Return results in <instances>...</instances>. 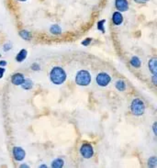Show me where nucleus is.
<instances>
[{
    "instance_id": "obj_1",
    "label": "nucleus",
    "mask_w": 157,
    "mask_h": 168,
    "mask_svg": "<svg viewBox=\"0 0 157 168\" xmlns=\"http://www.w3.org/2000/svg\"><path fill=\"white\" fill-rule=\"evenodd\" d=\"M51 81L55 85H62L66 80V73L65 71L59 66L53 67L50 73Z\"/></svg>"
},
{
    "instance_id": "obj_2",
    "label": "nucleus",
    "mask_w": 157,
    "mask_h": 168,
    "mask_svg": "<svg viewBox=\"0 0 157 168\" xmlns=\"http://www.w3.org/2000/svg\"><path fill=\"white\" fill-rule=\"evenodd\" d=\"M75 83L78 86H87L91 83V75L90 73L87 70H81L76 73Z\"/></svg>"
},
{
    "instance_id": "obj_3",
    "label": "nucleus",
    "mask_w": 157,
    "mask_h": 168,
    "mask_svg": "<svg viewBox=\"0 0 157 168\" xmlns=\"http://www.w3.org/2000/svg\"><path fill=\"white\" fill-rule=\"evenodd\" d=\"M131 110H132V114H134L136 116L142 115L145 110V105H144L143 101L141 100L140 98L133 99L132 102V105H131Z\"/></svg>"
},
{
    "instance_id": "obj_4",
    "label": "nucleus",
    "mask_w": 157,
    "mask_h": 168,
    "mask_svg": "<svg viewBox=\"0 0 157 168\" xmlns=\"http://www.w3.org/2000/svg\"><path fill=\"white\" fill-rule=\"evenodd\" d=\"M111 78L110 76L106 73H100L96 75V84L100 86H106L110 84Z\"/></svg>"
},
{
    "instance_id": "obj_5",
    "label": "nucleus",
    "mask_w": 157,
    "mask_h": 168,
    "mask_svg": "<svg viewBox=\"0 0 157 168\" xmlns=\"http://www.w3.org/2000/svg\"><path fill=\"white\" fill-rule=\"evenodd\" d=\"M80 153L82 156L86 159H89L94 154V149L89 144H84L80 148Z\"/></svg>"
},
{
    "instance_id": "obj_6",
    "label": "nucleus",
    "mask_w": 157,
    "mask_h": 168,
    "mask_svg": "<svg viewBox=\"0 0 157 168\" xmlns=\"http://www.w3.org/2000/svg\"><path fill=\"white\" fill-rule=\"evenodd\" d=\"M13 155L17 161H22L26 156V153L21 147H14L13 148Z\"/></svg>"
},
{
    "instance_id": "obj_7",
    "label": "nucleus",
    "mask_w": 157,
    "mask_h": 168,
    "mask_svg": "<svg viewBox=\"0 0 157 168\" xmlns=\"http://www.w3.org/2000/svg\"><path fill=\"white\" fill-rule=\"evenodd\" d=\"M116 7L119 11L124 12L129 9V3L127 0H115Z\"/></svg>"
},
{
    "instance_id": "obj_8",
    "label": "nucleus",
    "mask_w": 157,
    "mask_h": 168,
    "mask_svg": "<svg viewBox=\"0 0 157 168\" xmlns=\"http://www.w3.org/2000/svg\"><path fill=\"white\" fill-rule=\"evenodd\" d=\"M24 79H25V78H24L22 73H18L13 74V76H12V78H11V82H12V84L15 85V86H21L22 83L24 82Z\"/></svg>"
},
{
    "instance_id": "obj_9",
    "label": "nucleus",
    "mask_w": 157,
    "mask_h": 168,
    "mask_svg": "<svg viewBox=\"0 0 157 168\" xmlns=\"http://www.w3.org/2000/svg\"><path fill=\"white\" fill-rule=\"evenodd\" d=\"M112 20L113 23L115 25H120L122 22H123V17L121 15L120 12L117 11L115 13H113L112 16Z\"/></svg>"
},
{
    "instance_id": "obj_10",
    "label": "nucleus",
    "mask_w": 157,
    "mask_h": 168,
    "mask_svg": "<svg viewBox=\"0 0 157 168\" xmlns=\"http://www.w3.org/2000/svg\"><path fill=\"white\" fill-rule=\"evenodd\" d=\"M156 61L157 59L155 57L150 59L149 63H148V65H149V69L150 71L153 73V74H156L157 72V65H156Z\"/></svg>"
},
{
    "instance_id": "obj_11",
    "label": "nucleus",
    "mask_w": 157,
    "mask_h": 168,
    "mask_svg": "<svg viewBox=\"0 0 157 168\" xmlns=\"http://www.w3.org/2000/svg\"><path fill=\"white\" fill-rule=\"evenodd\" d=\"M27 54H28L27 51L23 49V50H21V51L18 53V55L16 56V61L19 62V63H21V62H23V61L26 59Z\"/></svg>"
},
{
    "instance_id": "obj_12",
    "label": "nucleus",
    "mask_w": 157,
    "mask_h": 168,
    "mask_svg": "<svg viewBox=\"0 0 157 168\" xmlns=\"http://www.w3.org/2000/svg\"><path fill=\"white\" fill-rule=\"evenodd\" d=\"M33 86V83L30 79H24V82L22 83L21 86L25 90H29Z\"/></svg>"
},
{
    "instance_id": "obj_13",
    "label": "nucleus",
    "mask_w": 157,
    "mask_h": 168,
    "mask_svg": "<svg viewBox=\"0 0 157 168\" xmlns=\"http://www.w3.org/2000/svg\"><path fill=\"white\" fill-rule=\"evenodd\" d=\"M131 64H132L133 67H135V68H140L141 63V60H140L137 56H133V57L131 59Z\"/></svg>"
},
{
    "instance_id": "obj_14",
    "label": "nucleus",
    "mask_w": 157,
    "mask_h": 168,
    "mask_svg": "<svg viewBox=\"0 0 157 168\" xmlns=\"http://www.w3.org/2000/svg\"><path fill=\"white\" fill-rule=\"evenodd\" d=\"M116 88L119 91H124L126 89V85L123 80H118L116 82Z\"/></svg>"
},
{
    "instance_id": "obj_15",
    "label": "nucleus",
    "mask_w": 157,
    "mask_h": 168,
    "mask_svg": "<svg viewBox=\"0 0 157 168\" xmlns=\"http://www.w3.org/2000/svg\"><path fill=\"white\" fill-rule=\"evenodd\" d=\"M50 31L52 33V34H60L61 32H62V29H61V27L59 26V25L55 24V25H52V27H51V29H50Z\"/></svg>"
},
{
    "instance_id": "obj_16",
    "label": "nucleus",
    "mask_w": 157,
    "mask_h": 168,
    "mask_svg": "<svg viewBox=\"0 0 157 168\" xmlns=\"http://www.w3.org/2000/svg\"><path fill=\"white\" fill-rule=\"evenodd\" d=\"M52 166L54 168H61L64 166V160L62 159H55L52 163Z\"/></svg>"
},
{
    "instance_id": "obj_17",
    "label": "nucleus",
    "mask_w": 157,
    "mask_h": 168,
    "mask_svg": "<svg viewBox=\"0 0 157 168\" xmlns=\"http://www.w3.org/2000/svg\"><path fill=\"white\" fill-rule=\"evenodd\" d=\"M148 166H151V167H155L157 166V159L155 156H153L149 159L148 161Z\"/></svg>"
},
{
    "instance_id": "obj_18",
    "label": "nucleus",
    "mask_w": 157,
    "mask_h": 168,
    "mask_svg": "<svg viewBox=\"0 0 157 168\" xmlns=\"http://www.w3.org/2000/svg\"><path fill=\"white\" fill-rule=\"evenodd\" d=\"M20 35L24 40H29V38H30V33L27 30H21L20 32Z\"/></svg>"
},
{
    "instance_id": "obj_19",
    "label": "nucleus",
    "mask_w": 157,
    "mask_h": 168,
    "mask_svg": "<svg viewBox=\"0 0 157 168\" xmlns=\"http://www.w3.org/2000/svg\"><path fill=\"white\" fill-rule=\"evenodd\" d=\"M105 23H106V20H100V21L97 22V29H98V30L102 31L103 33L105 32V28H104Z\"/></svg>"
},
{
    "instance_id": "obj_20",
    "label": "nucleus",
    "mask_w": 157,
    "mask_h": 168,
    "mask_svg": "<svg viewBox=\"0 0 157 168\" xmlns=\"http://www.w3.org/2000/svg\"><path fill=\"white\" fill-rule=\"evenodd\" d=\"M91 41H92V39H91V38H87V39H86L85 41H83V42H82V44H83L84 46H88V45H89V43L91 42Z\"/></svg>"
},
{
    "instance_id": "obj_21",
    "label": "nucleus",
    "mask_w": 157,
    "mask_h": 168,
    "mask_svg": "<svg viewBox=\"0 0 157 168\" xmlns=\"http://www.w3.org/2000/svg\"><path fill=\"white\" fill-rule=\"evenodd\" d=\"M31 69L34 70V71H38V70L41 69V67H40V65H39L38 64H33L31 65Z\"/></svg>"
},
{
    "instance_id": "obj_22",
    "label": "nucleus",
    "mask_w": 157,
    "mask_h": 168,
    "mask_svg": "<svg viewBox=\"0 0 157 168\" xmlns=\"http://www.w3.org/2000/svg\"><path fill=\"white\" fill-rule=\"evenodd\" d=\"M11 49V44L10 43H6L4 46H3V50L5 51H7L8 50H10Z\"/></svg>"
},
{
    "instance_id": "obj_23",
    "label": "nucleus",
    "mask_w": 157,
    "mask_h": 168,
    "mask_svg": "<svg viewBox=\"0 0 157 168\" xmlns=\"http://www.w3.org/2000/svg\"><path fill=\"white\" fill-rule=\"evenodd\" d=\"M4 73H5V68H2V67H0V78H2V77H3V75H4Z\"/></svg>"
},
{
    "instance_id": "obj_24",
    "label": "nucleus",
    "mask_w": 157,
    "mask_h": 168,
    "mask_svg": "<svg viewBox=\"0 0 157 168\" xmlns=\"http://www.w3.org/2000/svg\"><path fill=\"white\" fill-rule=\"evenodd\" d=\"M153 129H154V132H155V135H157L156 131V122L154 123V126H153Z\"/></svg>"
},
{
    "instance_id": "obj_25",
    "label": "nucleus",
    "mask_w": 157,
    "mask_h": 168,
    "mask_svg": "<svg viewBox=\"0 0 157 168\" xmlns=\"http://www.w3.org/2000/svg\"><path fill=\"white\" fill-rule=\"evenodd\" d=\"M136 3H139V4H142V3H146L148 0H134Z\"/></svg>"
},
{
    "instance_id": "obj_26",
    "label": "nucleus",
    "mask_w": 157,
    "mask_h": 168,
    "mask_svg": "<svg viewBox=\"0 0 157 168\" xmlns=\"http://www.w3.org/2000/svg\"><path fill=\"white\" fill-rule=\"evenodd\" d=\"M153 82L155 85H156V74H154V77H153Z\"/></svg>"
},
{
    "instance_id": "obj_27",
    "label": "nucleus",
    "mask_w": 157,
    "mask_h": 168,
    "mask_svg": "<svg viewBox=\"0 0 157 168\" xmlns=\"http://www.w3.org/2000/svg\"><path fill=\"white\" fill-rule=\"evenodd\" d=\"M0 65H3V66H5V65H7V63H6L5 61H1V62H0Z\"/></svg>"
},
{
    "instance_id": "obj_28",
    "label": "nucleus",
    "mask_w": 157,
    "mask_h": 168,
    "mask_svg": "<svg viewBox=\"0 0 157 168\" xmlns=\"http://www.w3.org/2000/svg\"><path fill=\"white\" fill-rule=\"evenodd\" d=\"M20 167H29V166H26V165H22Z\"/></svg>"
},
{
    "instance_id": "obj_29",
    "label": "nucleus",
    "mask_w": 157,
    "mask_h": 168,
    "mask_svg": "<svg viewBox=\"0 0 157 168\" xmlns=\"http://www.w3.org/2000/svg\"><path fill=\"white\" fill-rule=\"evenodd\" d=\"M19 1H21V2H25V1H27V0H19Z\"/></svg>"
},
{
    "instance_id": "obj_30",
    "label": "nucleus",
    "mask_w": 157,
    "mask_h": 168,
    "mask_svg": "<svg viewBox=\"0 0 157 168\" xmlns=\"http://www.w3.org/2000/svg\"><path fill=\"white\" fill-rule=\"evenodd\" d=\"M0 56H1V55H0Z\"/></svg>"
}]
</instances>
